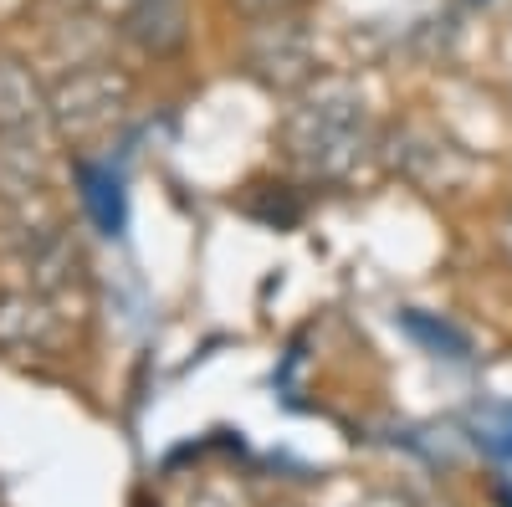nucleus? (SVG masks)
Masks as SVG:
<instances>
[{"label": "nucleus", "instance_id": "nucleus-5", "mask_svg": "<svg viewBox=\"0 0 512 507\" xmlns=\"http://www.w3.org/2000/svg\"><path fill=\"white\" fill-rule=\"evenodd\" d=\"M82 6H118V0H82Z\"/></svg>", "mask_w": 512, "mask_h": 507}, {"label": "nucleus", "instance_id": "nucleus-4", "mask_svg": "<svg viewBox=\"0 0 512 507\" xmlns=\"http://www.w3.org/2000/svg\"><path fill=\"white\" fill-rule=\"evenodd\" d=\"M502 246H507V257H512V216L502 221Z\"/></svg>", "mask_w": 512, "mask_h": 507}, {"label": "nucleus", "instance_id": "nucleus-2", "mask_svg": "<svg viewBox=\"0 0 512 507\" xmlns=\"http://www.w3.org/2000/svg\"><path fill=\"white\" fill-rule=\"evenodd\" d=\"M128 36L149 52H169L185 41V6L180 0H128Z\"/></svg>", "mask_w": 512, "mask_h": 507}, {"label": "nucleus", "instance_id": "nucleus-3", "mask_svg": "<svg viewBox=\"0 0 512 507\" xmlns=\"http://www.w3.org/2000/svg\"><path fill=\"white\" fill-rule=\"evenodd\" d=\"M231 6H236L246 21L262 26V21H287L297 6H303V0H231Z\"/></svg>", "mask_w": 512, "mask_h": 507}, {"label": "nucleus", "instance_id": "nucleus-1", "mask_svg": "<svg viewBox=\"0 0 512 507\" xmlns=\"http://www.w3.org/2000/svg\"><path fill=\"white\" fill-rule=\"evenodd\" d=\"M364 103L349 93V88H323L313 103H303L292 113L287 134L297 144V154L313 159V164H328V154H354L359 139H364Z\"/></svg>", "mask_w": 512, "mask_h": 507}]
</instances>
